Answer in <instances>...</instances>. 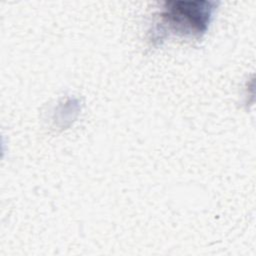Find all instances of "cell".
Instances as JSON below:
<instances>
[{
	"label": "cell",
	"instance_id": "obj_1",
	"mask_svg": "<svg viewBox=\"0 0 256 256\" xmlns=\"http://www.w3.org/2000/svg\"><path fill=\"white\" fill-rule=\"evenodd\" d=\"M211 2H169L163 13L164 20L175 32L201 35L207 29L214 7Z\"/></svg>",
	"mask_w": 256,
	"mask_h": 256
}]
</instances>
